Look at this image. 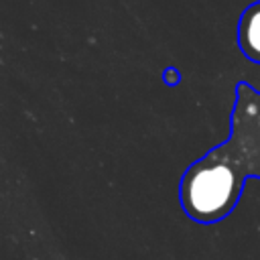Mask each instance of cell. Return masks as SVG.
I'll use <instances>...</instances> for the list:
<instances>
[{"mask_svg": "<svg viewBox=\"0 0 260 260\" xmlns=\"http://www.w3.org/2000/svg\"><path fill=\"white\" fill-rule=\"evenodd\" d=\"M230 136L191 162L179 181V201L195 223H217L238 205L248 177L260 179V91L236 83Z\"/></svg>", "mask_w": 260, "mask_h": 260, "instance_id": "6da1fadb", "label": "cell"}, {"mask_svg": "<svg viewBox=\"0 0 260 260\" xmlns=\"http://www.w3.org/2000/svg\"><path fill=\"white\" fill-rule=\"evenodd\" d=\"M238 47L248 61L260 63V0L248 4L240 14Z\"/></svg>", "mask_w": 260, "mask_h": 260, "instance_id": "7a4b0ae2", "label": "cell"}, {"mask_svg": "<svg viewBox=\"0 0 260 260\" xmlns=\"http://www.w3.org/2000/svg\"><path fill=\"white\" fill-rule=\"evenodd\" d=\"M162 79H165L167 85L175 87V85H179V81H181V73H179L177 67H167V69L162 71Z\"/></svg>", "mask_w": 260, "mask_h": 260, "instance_id": "3957f363", "label": "cell"}]
</instances>
